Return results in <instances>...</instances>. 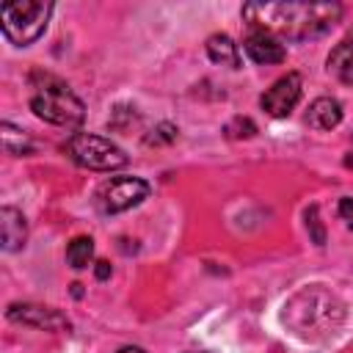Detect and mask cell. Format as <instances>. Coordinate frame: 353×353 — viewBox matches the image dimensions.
<instances>
[{
  "instance_id": "15",
  "label": "cell",
  "mask_w": 353,
  "mask_h": 353,
  "mask_svg": "<svg viewBox=\"0 0 353 353\" xmlns=\"http://www.w3.org/2000/svg\"><path fill=\"white\" fill-rule=\"evenodd\" d=\"M91 256H94V240L91 237H74L72 243H69V248H66V262L74 268V270H83V268H88V262H91Z\"/></svg>"
},
{
  "instance_id": "4",
  "label": "cell",
  "mask_w": 353,
  "mask_h": 353,
  "mask_svg": "<svg viewBox=\"0 0 353 353\" xmlns=\"http://www.w3.org/2000/svg\"><path fill=\"white\" fill-rule=\"evenodd\" d=\"M50 14H52V3H47V0H11V3H3V8H0L3 36L17 47H28V44H33V41H39L44 36Z\"/></svg>"
},
{
  "instance_id": "9",
  "label": "cell",
  "mask_w": 353,
  "mask_h": 353,
  "mask_svg": "<svg viewBox=\"0 0 353 353\" xmlns=\"http://www.w3.org/2000/svg\"><path fill=\"white\" fill-rule=\"evenodd\" d=\"M243 50L254 63H265V66L268 63H281L287 58L284 44L268 30H251L243 41Z\"/></svg>"
},
{
  "instance_id": "6",
  "label": "cell",
  "mask_w": 353,
  "mask_h": 353,
  "mask_svg": "<svg viewBox=\"0 0 353 353\" xmlns=\"http://www.w3.org/2000/svg\"><path fill=\"white\" fill-rule=\"evenodd\" d=\"M149 196V182L141 176H110L97 185L94 190V207L102 215H116L124 210L138 207Z\"/></svg>"
},
{
  "instance_id": "13",
  "label": "cell",
  "mask_w": 353,
  "mask_h": 353,
  "mask_svg": "<svg viewBox=\"0 0 353 353\" xmlns=\"http://www.w3.org/2000/svg\"><path fill=\"white\" fill-rule=\"evenodd\" d=\"M207 55H210L212 63H221V66H229V69L240 66V47L226 33H212L207 39Z\"/></svg>"
},
{
  "instance_id": "19",
  "label": "cell",
  "mask_w": 353,
  "mask_h": 353,
  "mask_svg": "<svg viewBox=\"0 0 353 353\" xmlns=\"http://www.w3.org/2000/svg\"><path fill=\"white\" fill-rule=\"evenodd\" d=\"M339 218L347 223V229H353V199L350 196H345L339 201Z\"/></svg>"
},
{
  "instance_id": "18",
  "label": "cell",
  "mask_w": 353,
  "mask_h": 353,
  "mask_svg": "<svg viewBox=\"0 0 353 353\" xmlns=\"http://www.w3.org/2000/svg\"><path fill=\"white\" fill-rule=\"evenodd\" d=\"M306 229H309L312 243L325 245V229H323V221H320V210H317V204H312V207L306 210Z\"/></svg>"
},
{
  "instance_id": "11",
  "label": "cell",
  "mask_w": 353,
  "mask_h": 353,
  "mask_svg": "<svg viewBox=\"0 0 353 353\" xmlns=\"http://www.w3.org/2000/svg\"><path fill=\"white\" fill-rule=\"evenodd\" d=\"M342 121V105L334 97H317L306 110V124L312 130H334Z\"/></svg>"
},
{
  "instance_id": "8",
  "label": "cell",
  "mask_w": 353,
  "mask_h": 353,
  "mask_svg": "<svg viewBox=\"0 0 353 353\" xmlns=\"http://www.w3.org/2000/svg\"><path fill=\"white\" fill-rule=\"evenodd\" d=\"M6 317L11 323L19 325H30L39 331H69V317L52 306H41V303H8Z\"/></svg>"
},
{
  "instance_id": "7",
  "label": "cell",
  "mask_w": 353,
  "mask_h": 353,
  "mask_svg": "<svg viewBox=\"0 0 353 353\" xmlns=\"http://www.w3.org/2000/svg\"><path fill=\"white\" fill-rule=\"evenodd\" d=\"M301 91H303V80L298 72H287L281 74L262 97H259V105L268 116L273 119H284L295 110V105L301 102Z\"/></svg>"
},
{
  "instance_id": "1",
  "label": "cell",
  "mask_w": 353,
  "mask_h": 353,
  "mask_svg": "<svg viewBox=\"0 0 353 353\" xmlns=\"http://www.w3.org/2000/svg\"><path fill=\"white\" fill-rule=\"evenodd\" d=\"M342 17L339 3H245L243 19L251 30H268L276 39L306 41L328 33Z\"/></svg>"
},
{
  "instance_id": "22",
  "label": "cell",
  "mask_w": 353,
  "mask_h": 353,
  "mask_svg": "<svg viewBox=\"0 0 353 353\" xmlns=\"http://www.w3.org/2000/svg\"><path fill=\"white\" fill-rule=\"evenodd\" d=\"M80 287H83V284H72V295H74V298H80V295H83V290H80Z\"/></svg>"
},
{
  "instance_id": "16",
  "label": "cell",
  "mask_w": 353,
  "mask_h": 353,
  "mask_svg": "<svg viewBox=\"0 0 353 353\" xmlns=\"http://www.w3.org/2000/svg\"><path fill=\"white\" fill-rule=\"evenodd\" d=\"M223 132H226V138H254L256 135V124L248 116H234V119L226 121Z\"/></svg>"
},
{
  "instance_id": "14",
  "label": "cell",
  "mask_w": 353,
  "mask_h": 353,
  "mask_svg": "<svg viewBox=\"0 0 353 353\" xmlns=\"http://www.w3.org/2000/svg\"><path fill=\"white\" fill-rule=\"evenodd\" d=\"M3 132V149L8 152V154H14V157H22V154H33V141H30V135L25 132V130H19V127H14L11 121H3V127H0Z\"/></svg>"
},
{
  "instance_id": "12",
  "label": "cell",
  "mask_w": 353,
  "mask_h": 353,
  "mask_svg": "<svg viewBox=\"0 0 353 353\" xmlns=\"http://www.w3.org/2000/svg\"><path fill=\"white\" fill-rule=\"evenodd\" d=\"M328 74H334L342 83H353V30L328 52L325 58Z\"/></svg>"
},
{
  "instance_id": "21",
  "label": "cell",
  "mask_w": 353,
  "mask_h": 353,
  "mask_svg": "<svg viewBox=\"0 0 353 353\" xmlns=\"http://www.w3.org/2000/svg\"><path fill=\"white\" fill-rule=\"evenodd\" d=\"M116 353H146L143 347H138V345H127V347H119Z\"/></svg>"
},
{
  "instance_id": "3",
  "label": "cell",
  "mask_w": 353,
  "mask_h": 353,
  "mask_svg": "<svg viewBox=\"0 0 353 353\" xmlns=\"http://www.w3.org/2000/svg\"><path fill=\"white\" fill-rule=\"evenodd\" d=\"M30 110L58 127H80L85 119L83 99L55 74L33 72L30 74Z\"/></svg>"
},
{
  "instance_id": "5",
  "label": "cell",
  "mask_w": 353,
  "mask_h": 353,
  "mask_svg": "<svg viewBox=\"0 0 353 353\" xmlns=\"http://www.w3.org/2000/svg\"><path fill=\"white\" fill-rule=\"evenodd\" d=\"M63 152L83 168L91 171H116L127 165V154L121 146H116L110 138L94 135V132H74L66 143Z\"/></svg>"
},
{
  "instance_id": "17",
  "label": "cell",
  "mask_w": 353,
  "mask_h": 353,
  "mask_svg": "<svg viewBox=\"0 0 353 353\" xmlns=\"http://www.w3.org/2000/svg\"><path fill=\"white\" fill-rule=\"evenodd\" d=\"M176 127L174 124H168V121H160L149 135H146V143L149 146H163V143H174L176 141Z\"/></svg>"
},
{
  "instance_id": "10",
  "label": "cell",
  "mask_w": 353,
  "mask_h": 353,
  "mask_svg": "<svg viewBox=\"0 0 353 353\" xmlns=\"http://www.w3.org/2000/svg\"><path fill=\"white\" fill-rule=\"evenodd\" d=\"M0 240H3V251H19L25 245L28 221L19 210H14V207L0 210Z\"/></svg>"
},
{
  "instance_id": "2",
  "label": "cell",
  "mask_w": 353,
  "mask_h": 353,
  "mask_svg": "<svg viewBox=\"0 0 353 353\" xmlns=\"http://www.w3.org/2000/svg\"><path fill=\"white\" fill-rule=\"evenodd\" d=\"M284 320L303 339L317 334L325 336L334 334V328L342 323V303L331 292L320 290V284H314L290 298V303L284 306Z\"/></svg>"
},
{
  "instance_id": "20",
  "label": "cell",
  "mask_w": 353,
  "mask_h": 353,
  "mask_svg": "<svg viewBox=\"0 0 353 353\" xmlns=\"http://www.w3.org/2000/svg\"><path fill=\"white\" fill-rule=\"evenodd\" d=\"M110 273H113V268H110V262H108V259H97V262H94V276H97L99 281H108V279H110Z\"/></svg>"
}]
</instances>
